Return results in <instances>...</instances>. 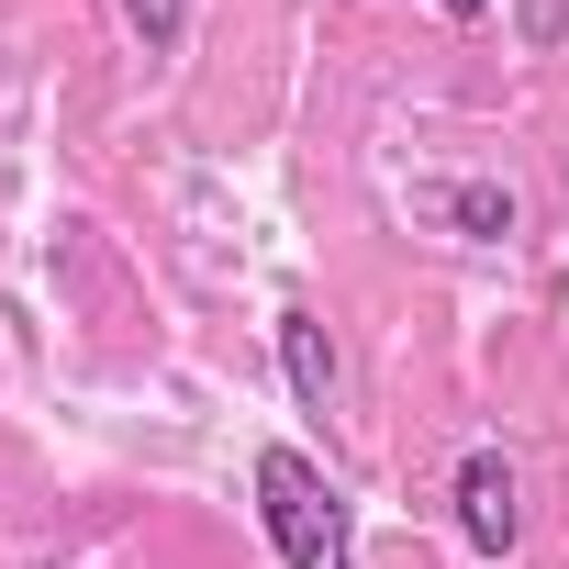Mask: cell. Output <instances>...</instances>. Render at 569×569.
I'll return each mask as SVG.
<instances>
[{"label": "cell", "mask_w": 569, "mask_h": 569, "mask_svg": "<svg viewBox=\"0 0 569 569\" xmlns=\"http://www.w3.org/2000/svg\"><path fill=\"white\" fill-rule=\"evenodd\" d=\"M257 513H268V547L291 558V569H358L347 491H336L302 447H257Z\"/></svg>", "instance_id": "cell-1"}, {"label": "cell", "mask_w": 569, "mask_h": 569, "mask_svg": "<svg viewBox=\"0 0 569 569\" xmlns=\"http://www.w3.org/2000/svg\"><path fill=\"white\" fill-rule=\"evenodd\" d=\"M458 536H469L480 558H502V547L525 536V491H513V458H502V447H469V458H458Z\"/></svg>", "instance_id": "cell-2"}, {"label": "cell", "mask_w": 569, "mask_h": 569, "mask_svg": "<svg viewBox=\"0 0 569 569\" xmlns=\"http://www.w3.org/2000/svg\"><path fill=\"white\" fill-rule=\"evenodd\" d=\"M279 369H291V402H313V413L336 402V347H325V313H302V302L279 313Z\"/></svg>", "instance_id": "cell-3"}, {"label": "cell", "mask_w": 569, "mask_h": 569, "mask_svg": "<svg viewBox=\"0 0 569 569\" xmlns=\"http://www.w3.org/2000/svg\"><path fill=\"white\" fill-rule=\"evenodd\" d=\"M425 212H436L447 234H480V246H491V234H513V190H491V179H436V190H425Z\"/></svg>", "instance_id": "cell-4"}, {"label": "cell", "mask_w": 569, "mask_h": 569, "mask_svg": "<svg viewBox=\"0 0 569 569\" xmlns=\"http://www.w3.org/2000/svg\"><path fill=\"white\" fill-rule=\"evenodd\" d=\"M123 23L146 34V57H179V34H190V0H123Z\"/></svg>", "instance_id": "cell-5"}, {"label": "cell", "mask_w": 569, "mask_h": 569, "mask_svg": "<svg viewBox=\"0 0 569 569\" xmlns=\"http://www.w3.org/2000/svg\"><path fill=\"white\" fill-rule=\"evenodd\" d=\"M436 12H447V23H480V12H491V0H436Z\"/></svg>", "instance_id": "cell-6"}]
</instances>
